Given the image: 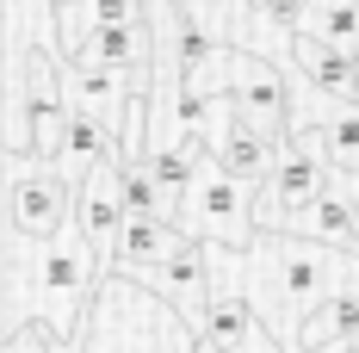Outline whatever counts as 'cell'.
<instances>
[{
	"instance_id": "obj_1",
	"label": "cell",
	"mask_w": 359,
	"mask_h": 353,
	"mask_svg": "<svg viewBox=\"0 0 359 353\" xmlns=\"http://www.w3.org/2000/svg\"><path fill=\"white\" fill-rule=\"evenodd\" d=\"M180 229L223 248V254H248V248H260V199H254L248 180L205 161V174L192 180V192L180 205Z\"/></svg>"
},
{
	"instance_id": "obj_2",
	"label": "cell",
	"mask_w": 359,
	"mask_h": 353,
	"mask_svg": "<svg viewBox=\"0 0 359 353\" xmlns=\"http://www.w3.org/2000/svg\"><path fill=\"white\" fill-rule=\"evenodd\" d=\"M74 186L62 168L37 161V155H6V223L32 242H56L62 229L74 223Z\"/></svg>"
},
{
	"instance_id": "obj_3",
	"label": "cell",
	"mask_w": 359,
	"mask_h": 353,
	"mask_svg": "<svg viewBox=\"0 0 359 353\" xmlns=\"http://www.w3.org/2000/svg\"><path fill=\"white\" fill-rule=\"evenodd\" d=\"M100 267L106 260L81 236V223H69L56 242L43 248V260H37V310H43L50 328H62V335L81 328V304H87V291L100 279Z\"/></svg>"
},
{
	"instance_id": "obj_4",
	"label": "cell",
	"mask_w": 359,
	"mask_h": 353,
	"mask_svg": "<svg viewBox=\"0 0 359 353\" xmlns=\"http://www.w3.org/2000/svg\"><path fill=\"white\" fill-rule=\"evenodd\" d=\"M279 155H285V142H273L260 124H248L229 100L211 106V161L217 168H229L236 180H248V186H266L273 168H279Z\"/></svg>"
},
{
	"instance_id": "obj_5",
	"label": "cell",
	"mask_w": 359,
	"mask_h": 353,
	"mask_svg": "<svg viewBox=\"0 0 359 353\" xmlns=\"http://www.w3.org/2000/svg\"><path fill=\"white\" fill-rule=\"evenodd\" d=\"M130 279H143L149 291H161L168 304H180V317L205 322V310H211L217 298V273H211V242H198V236H186V242L168 254V260H155V267H143V273H130Z\"/></svg>"
},
{
	"instance_id": "obj_6",
	"label": "cell",
	"mask_w": 359,
	"mask_h": 353,
	"mask_svg": "<svg viewBox=\"0 0 359 353\" xmlns=\"http://www.w3.org/2000/svg\"><path fill=\"white\" fill-rule=\"evenodd\" d=\"M118 161L124 155H111L100 161L93 174L81 180V199H74V223H81V236L93 242L100 260H118V242H124V223H130V205H124V180H118Z\"/></svg>"
},
{
	"instance_id": "obj_7",
	"label": "cell",
	"mask_w": 359,
	"mask_h": 353,
	"mask_svg": "<svg viewBox=\"0 0 359 353\" xmlns=\"http://www.w3.org/2000/svg\"><path fill=\"white\" fill-rule=\"evenodd\" d=\"M328 186H334V168H328L323 155H310V149H297V142H285V155H279V168H273V180L260 186V192H266V211H260V229H279L285 217L310 211V205L323 199Z\"/></svg>"
},
{
	"instance_id": "obj_8",
	"label": "cell",
	"mask_w": 359,
	"mask_h": 353,
	"mask_svg": "<svg viewBox=\"0 0 359 353\" xmlns=\"http://www.w3.org/2000/svg\"><path fill=\"white\" fill-rule=\"evenodd\" d=\"M279 236H304V242H323V248H347V254H359V186L334 174V186H328L310 211H297V217L279 223Z\"/></svg>"
},
{
	"instance_id": "obj_9",
	"label": "cell",
	"mask_w": 359,
	"mask_h": 353,
	"mask_svg": "<svg viewBox=\"0 0 359 353\" xmlns=\"http://www.w3.org/2000/svg\"><path fill=\"white\" fill-rule=\"evenodd\" d=\"M353 347H359V291L316 304L297 322V341H291V353H353Z\"/></svg>"
},
{
	"instance_id": "obj_10",
	"label": "cell",
	"mask_w": 359,
	"mask_h": 353,
	"mask_svg": "<svg viewBox=\"0 0 359 353\" xmlns=\"http://www.w3.org/2000/svg\"><path fill=\"white\" fill-rule=\"evenodd\" d=\"M291 56H297V74H304L316 93H328V100L347 106V93H353V69H359L353 50H334V44H323V37L297 32V37H291Z\"/></svg>"
},
{
	"instance_id": "obj_11",
	"label": "cell",
	"mask_w": 359,
	"mask_h": 353,
	"mask_svg": "<svg viewBox=\"0 0 359 353\" xmlns=\"http://www.w3.org/2000/svg\"><path fill=\"white\" fill-rule=\"evenodd\" d=\"M198 335L217 341V347H236V353H254L266 347V335H260V310H254L248 291H217L205 322H198Z\"/></svg>"
},
{
	"instance_id": "obj_12",
	"label": "cell",
	"mask_w": 359,
	"mask_h": 353,
	"mask_svg": "<svg viewBox=\"0 0 359 353\" xmlns=\"http://www.w3.org/2000/svg\"><path fill=\"white\" fill-rule=\"evenodd\" d=\"M180 242H186V229L168 223V217H130V223H124V242H118V260H111V273H143V267H155V260H168Z\"/></svg>"
},
{
	"instance_id": "obj_13",
	"label": "cell",
	"mask_w": 359,
	"mask_h": 353,
	"mask_svg": "<svg viewBox=\"0 0 359 353\" xmlns=\"http://www.w3.org/2000/svg\"><path fill=\"white\" fill-rule=\"evenodd\" d=\"M180 13L192 25H205L217 44L254 50V0H180Z\"/></svg>"
},
{
	"instance_id": "obj_14",
	"label": "cell",
	"mask_w": 359,
	"mask_h": 353,
	"mask_svg": "<svg viewBox=\"0 0 359 353\" xmlns=\"http://www.w3.org/2000/svg\"><path fill=\"white\" fill-rule=\"evenodd\" d=\"M118 180H124V205H130V217H168V223H180V199H168V186L155 180L149 155L118 161Z\"/></svg>"
},
{
	"instance_id": "obj_15",
	"label": "cell",
	"mask_w": 359,
	"mask_h": 353,
	"mask_svg": "<svg viewBox=\"0 0 359 353\" xmlns=\"http://www.w3.org/2000/svg\"><path fill=\"white\" fill-rule=\"evenodd\" d=\"M304 32L323 37V44H334V50H353V56H359V0H328V6H316Z\"/></svg>"
},
{
	"instance_id": "obj_16",
	"label": "cell",
	"mask_w": 359,
	"mask_h": 353,
	"mask_svg": "<svg viewBox=\"0 0 359 353\" xmlns=\"http://www.w3.org/2000/svg\"><path fill=\"white\" fill-rule=\"evenodd\" d=\"M32 335L43 341V353H81V347H74V335H62V328H50V322H32Z\"/></svg>"
},
{
	"instance_id": "obj_17",
	"label": "cell",
	"mask_w": 359,
	"mask_h": 353,
	"mask_svg": "<svg viewBox=\"0 0 359 353\" xmlns=\"http://www.w3.org/2000/svg\"><path fill=\"white\" fill-rule=\"evenodd\" d=\"M43 6H56V19H74V13H81L87 0H43Z\"/></svg>"
},
{
	"instance_id": "obj_18",
	"label": "cell",
	"mask_w": 359,
	"mask_h": 353,
	"mask_svg": "<svg viewBox=\"0 0 359 353\" xmlns=\"http://www.w3.org/2000/svg\"><path fill=\"white\" fill-rule=\"evenodd\" d=\"M353 353H359V347H353Z\"/></svg>"
}]
</instances>
